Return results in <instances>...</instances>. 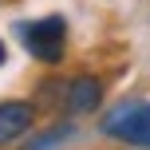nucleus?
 Here are the masks:
<instances>
[{
	"instance_id": "obj_4",
	"label": "nucleus",
	"mask_w": 150,
	"mask_h": 150,
	"mask_svg": "<svg viewBox=\"0 0 150 150\" xmlns=\"http://www.w3.org/2000/svg\"><path fill=\"white\" fill-rule=\"evenodd\" d=\"M63 103H67L71 115H87V111H95V107L103 103V83H99L95 75H79V79L67 83Z\"/></svg>"
},
{
	"instance_id": "obj_2",
	"label": "nucleus",
	"mask_w": 150,
	"mask_h": 150,
	"mask_svg": "<svg viewBox=\"0 0 150 150\" xmlns=\"http://www.w3.org/2000/svg\"><path fill=\"white\" fill-rule=\"evenodd\" d=\"M16 36L24 40L32 59L40 63H59L63 52H67V20L63 16H44V20H28V24H16Z\"/></svg>"
},
{
	"instance_id": "obj_6",
	"label": "nucleus",
	"mask_w": 150,
	"mask_h": 150,
	"mask_svg": "<svg viewBox=\"0 0 150 150\" xmlns=\"http://www.w3.org/2000/svg\"><path fill=\"white\" fill-rule=\"evenodd\" d=\"M8 59V47H4V40H0V63H4Z\"/></svg>"
},
{
	"instance_id": "obj_3",
	"label": "nucleus",
	"mask_w": 150,
	"mask_h": 150,
	"mask_svg": "<svg viewBox=\"0 0 150 150\" xmlns=\"http://www.w3.org/2000/svg\"><path fill=\"white\" fill-rule=\"evenodd\" d=\"M32 119H36V107L24 103V99H8L0 103V146L16 142L32 130Z\"/></svg>"
},
{
	"instance_id": "obj_1",
	"label": "nucleus",
	"mask_w": 150,
	"mask_h": 150,
	"mask_svg": "<svg viewBox=\"0 0 150 150\" xmlns=\"http://www.w3.org/2000/svg\"><path fill=\"white\" fill-rule=\"evenodd\" d=\"M107 138L115 142H127V146H138V150H150V103L142 99H130V103H119L103 115L99 122Z\"/></svg>"
},
{
	"instance_id": "obj_5",
	"label": "nucleus",
	"mask_w": 150,
	"mask_h": 150,
	"mask_svg": "<svg viewBox=\"0 0 150 150\" xmlns=\"http://www.w3.org/2000/svg\"><path fill=\"white\" fill-rule=\"evenodd\" d=\"M71 138H75V122H59V127L44 130L40 138H32L24 150H59L63 142H71Z\"/></svg>"
}]
</instances>
